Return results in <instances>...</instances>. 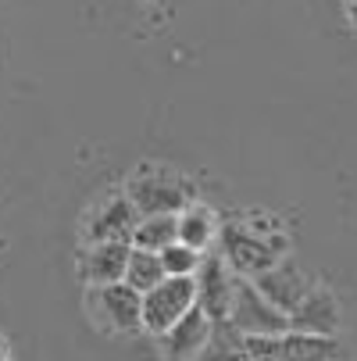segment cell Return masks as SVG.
Returning a JSON list of instances; mask_svg holds the SVG:
<instances>
[{"mask_svg": "<svg viewBox=\"0 0 357 361\" xmlns=\"http://www.w3.org/2000/svg\"><path fill=\"white\" fill-rule=\"evenodd\" d=\"M125 197L136 204L139 215H179L186 204L196 200L193 183H186L182 176L168 172V169H143L139 176L129 179Z\"/></svg>", "mask_w": 357, "mask_h": 361, "instance_id": "cell-1", "label": "cell"}, {"mask_svg": "<svg viewBox=\"0 0 357 361\" xmlns=\"http://www.w3.org/2000/svg\"><path fill=\"white\" fill-rule=\"evenodd\" d=\"M232 329H239L243 336H279L289 329V319L286 312H279L275 304H268L258 286L250 279L236 276L232 283V304H229V319H225Z\"/></svg>", "mask_w": 357, "mask_h": 361, "instance_id": "cell-2", "label": "cell"}, {"mask_svg": "<svg viewBox=\"0 0 357 361\" xmlns=\"http://www.w3.org/2000/svg\"><path fill=\"white\" fill-rule=\"evenodd\" d=\"M196 304V283L193 276H165L154 290L143 293V329L161 336L175 319H182Z\"/></svg>", "mask_w": 357, "mask_h": 361, "instance_id": "cell-3", "label": "cell"}, {"mask_svg": "<svg viewBox=\"0 0 357 361\" xmlns=\"http://www.w3.org/2000/svg\"><path fill=\"white\" fill-rule=\"evenodd\" d=\"M218 233H222V257H225V265L236 276H243V279L261 276L265 269H272L279 257H282L265 236L250 233L246 226H236L232 222V226H222Z\"/></svg>", "mask_w": 357, "mask_h": 361, "instance_id": "cell-4", "label": "cell"}, {"mask_svg": "<svg viewBox=\"0 0 357 361\" xmlns=\"http://www.w3.org/2000/svg\"><path fill=\"white\" fill-rule=\"evenodd\" d=\"M193 283H196V307L211 322H225L229 319V304H232L236 276L222 262V254H200V265L193 272Z\"/></svg>", "mask_w": 357, "mask_h": 361, "instance_id": "cell-5", "label": "cell"}, {"mask_svg": "<svg viewBox=\"0 0 357 361\" xmlns=\"http://www.w3.org/2000/svg\"><path fill=\"white\" fill-rule=\"evenodd\" d=\"M89 304L96 307L100 319H108V329H115V333H139L143 329V293L132 290L125 279L108 283V286H93Z\"/></svg>", "mask_w": 357, "mask_h": 361, "instance_id": "cell-6", "label": "cell"}, {"mask_svg": "<svg viewBox=\"0 0 357 361\" xmlns=\"http://www.w3.org/2000/svg\"><path fill=\"white\" fill-rule=\"evenodd\" d=\"M250 283L258 286V293H261L268 304H275L279 312H286V315H289L293 307L308 297V290L315 286L311 276L303 272L296 262H289V257H279L272 269H265L261 276H253Z\"/></svg>", "mask_w": 357, "mask_h": 361, "instance_id": "cell-7", "label": "cell"}, {"mask_svg": "<svg viewBox=\"0 0 357 361\" xmlns=\"http://www.w3.org/2000/svg\"><path fill=\"white\" fill-rule=\"evenodd\" d=\"M293 333H308V336H336L339 326V304L332 297V290L325 286H311L293 312L286 315Z\"/></svg>", "mask_w": 357, "mask_h": 361, "instance_id": "cell-8", "label": "cell"}, {"mask_svg": "<svg viewBox=\"0 0 357 361\" xmlns=\"http://www.w3.org/2000/svg\"><path fill=\"white\" fill-rule=\"evenodd\" d=\"M211 329H215V322L193 304L182 319H175V322L161 333V347H165V354H168L172 361H193V357L203 350V343L211 340Z\"/></svg>", "mask_w": 357, "mask_h": 361, "instance_id": "cell-9", "label": "cell"}, {"mask_svg": "<svg viewBox=\"0 0 357 361\" xmlns=\"http://www.w3.org/2000/svg\"><path fill=\"white\" fill-rule=\"evenodd\" d=\"M136 222H139L136 204H132L125 193H122V197H111L108 204H100V208L89 215L86 240H89V243H104V240H122V243H129Z\"/></svg>", "mask_w": 357, "mask_h": 361, "instance_id": "cell-10", "label": "cell"}, {"mask_svg": "<svg viewBox=\"0 0 357 361\" xmlns=\"http://www.w3.org/2000/svg\"><path fill=\"white\" fill-rule=\"evenodd\" d=\"M129 250H132V243H122V240L89 243V250L82 254V279L93 286H108V283L125 279Z\"/></svg>", "mask_w": 357, "mask_h": 361, "instance_id": "cell-11", "label": "cell"}, {"mask_svg": "<svg viewBox=\"0 0 357 361\" xmlns=\"http://www.w3.org/2000/svg\"><path fill=\"white\" fill-rule=\"evenodd\" d=\"M179 240V215H139L136 229H132V247L143 250H165L168 243Z\"/></svg>", "mask_w": 357, "mask_h": 361, "instance_id": "cell-12", "label": "cell"}, {"mask_svg": "<svg viewBox=\"0 0 357 361\" xmlns=\"http://www.w3.org/2000/svg\"><path fill=\"white\" fill-rule=\"evenodd\" d=\"M215 219H211V212L208 208H200V204L193 200V204H186V208L179 212V243H186V247H193V250H208L211 243H215Z\"/></svg>", "mask_w": 357, "mask_h": 361, "instance_id": "cell-13", "label": "cell"}, {"mask_svg": "<svg viewBox=\"0 0 357 361\" xmlns=\"http://www.w3.org/2000/svg\"><path fill=\"white\" fill-rule=\"evenodd\" d=\"M165 279V265H161V254L158 250H143V247H132L129 250V265H125V283L139 293L154 290L158 283Z\"/></svg>", "mask_w": 357, "mask_h": 361, "instance_id": "cell-14", "label": "cell"}, {"mask_svg": "<svg viewBox=\"0 0 357 361\" xmlns=\"http://www.w3.org/2000/svg\"><path fill=\"white\" fill-rule=\"evenodd\" d=\"M193 361H253L243 347V333L222 322V329H211V340L203 343V350Z\"/></svg>", "mask_w": 357, "mask_h": 361, "instance_id": "cell-15", "label": "cell"}, {"mask_svg": "<svg viewBox=\"0 0 357 361\" xmlns=\"http://www.w3.org/2000/svg\"><path fill=\"white\" fill-rule=\"evenodd\" d=\"M161 265H165V276H193L196 265H200V250L175 240L161 250Z\"/></svg>", "mask_w": 357, "mask_h": 361, "instance_id": "cell-16", "label": "cell"}, {"mask_svg": "<svg viewBox=\"0 0 357 361\" xmlns=\"http://www.w3.org/2000/svg\"><path fill=\"white\" fill-rule=\"evenodd\" d=\"M346 15H350V22L357 25V0H350V4H346Z\"/></svg>", "mask_w": 357, "mask_h": 361, "instance_id": "cell-17", "label": "cell"}, {"mask_svg": "<svg viewBox=\"0 0 357 361\" xmlns=\"http://www.w3.org/2000/svg\"><path fill=\"white\" fill-rule=\"evenodd\" d=\"M0 357H4V347H0Z\"/></svg>", "mask_w": 357, "mask_h": 361, "instance_id": "cell-18", "label": "cell"}, {"mask_svg": "<svg viewBox=\"0 0 357 361\" xmlns=\"http://www.w3.org/2000/svg\"><path fill=\"white\" fill-rule=\"evenodd\" d=\"M0 361H4V357H0Z\"/></svg>", "mask_w": 357, "mask_h": 361, "instance_id": "cell-19", "label": "cell"}]
</instances>
